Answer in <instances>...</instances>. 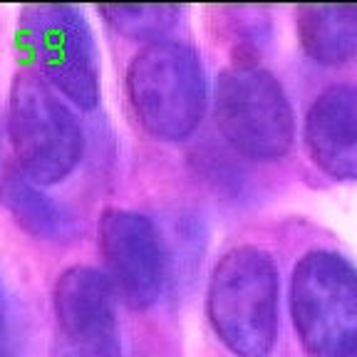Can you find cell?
Segmentation results:
<instances>
[{
  "instance_id": "obj_10",
  "label": "cell",
  "mask_w": 357,
  "mask_h": 357,
  "mask_svg": "<svg viewBox=\"0 0 357 357\" xmlns=\"http://www.w3.org/2000/svg\"><path fill=\"white\" fill-rule=\"evenodd\" d=\"M0 204L25 234L38 241L60 243L75 231L73 213L45 194L43 186L35 184L20 169H10L0 178Z\"/></svg>"
},
{
  "instance_id": "obj_9",
  "label": "cell",
  "mask_w": 357,
  "mask_h": 357,
  "mask_svg": "<svg viewBox=\"0 0 357 357\" xmlns=\"http://www.w3.org/2000/svg\"><path fill=\"white\" fill-rule=\"evenodd\" d=\"M312 162L335 178H357V87L337 84L312 102L305 119Z\"/></svg>"
},
{
  "instance_id": "obj_7",
  "label": "cell",
  "mask_w": 357,
  "mask_h": 357,
  "mask_svg": "<svg viewBox=\"0 0 357 357\" xmlns=\"http://www.w3.org/2000/svg\"><path fill=\"white\" fill-rule=\"evenodd\" d=\"M52 357H122L117 293L102 271L73 266L52 288Z\"/></svg>"
},
{
  "instance_id": "obj_5",
  "label": "cell",
  "mask_w": 357,
  "mask_h": 357,
  "mask_svg": "<svg viewBox=\"0 0 357 357\" xmlns=\"http://www.w3.org/2000/svg\"><path fill=\"white\" fill-rule=\"evenodd\" d=\"M17 38L40 79L57 95L92 109L100 102V60L84 15L73 6L40 3L20 13Z\"/></svg>"
},
{
  "instance_id": "obj_4",
  "label": "cell",
  "mask_w": 357,
  "mask_h": 357,
  "mask_svg": "<svg viewBox=\"0 0 357 357\" xmlns=\"http://www.w3.org/2000/svg\"><path fill=\"white\" fill-rule=\"evenodd\" d=\"M290 310L310 357H357V271L345 258L307 253L293 271Z\"/></svg>"
},
{
  "instance_id": "obj_11",
  "label": "cell",
  "mask_w": 357,
  "mask_h": 357,
  "mask_svg": "<svg viewBox=\"0 0 357 357\" xmlns=\"http://www.w3.org/2000/svg\"><path fill=\"white\" fill-rule=\"evenodd\" d=\"M298 35L315 62L342 65L357 55V6L301 8Z\"/></svg>"
},
{
  "instance_id": "obj_13",
  "label": "cell",
  "mask_w": 357,
  "mask_h": 357,
  "mask_svg": "<svg viewBox=\"0 0 357 357\" xmlns=\"http://www.w3.org/2000/svg\"><path fill=\"white\" fill-rule=\"evenodd\" d=\"M6 318H8V301H6L3 283H0V333H3V328H6Z\"/></svg>"
},
{
  "instance_id": "obj_2",
  "label": "cell",
  "mask_w": 357,
  "mask_h": 357,
  "mask_svg": "<svg viewBox=\"0 0 357 357\" xmlns=\"http://www.w3.org/2000/svg\"><path fill=\"white\" fill-rule=\"evenodd\" d=\"M127 95L146 132L156 139L181 142L204 119V65L184 43H151L129 62Z\"/></svg>"
},
{
  "instance_id": "obj_1",
  "label": "cell",
  "mask_w": 357,
  "mask_h": 357,
  "mask_svg": "<svg viewBox=\"0 0 357 357\" xmlns=\"http://www.w3.org/2000/svg\"><path fill=\"white\" fill-rule=\"evenodd\" d=\"M206 312L234 355H271L278 330V273L271 256L253 245L226 253L208 280Z\"/></svg>"
},
{
  "instance_id": "obj_12",
  "label": "cell",
  "mask_w": 357,
  "mask_h": 357,
  "mask_svg": "<svg viewBox=\"0 0 357 357\" xmlns=\"http://www.w3.org/2000/svg\"><path fill=\"white\" fill-rule=\"evenodd\" d=\"M102 17L107 25L117 30L119 35L132 40H156L162 38L176 25L178 6H102Z\"/></svg>"
},
{
  "instance_id": "obj_3",
  "label": "cell",
  "mask_w": 357,
  "mask_h": 357,
  "mask_svg": "<svg viewBox=\"0 0 357 357\" xmlns=\"http://www.w3.org/2000/svg\"><path fill=\"white\" fill-rule=\"evenodd\" d=\"M8 137L20 172L40 186L65 181L82 159L84 137L75 112L35 75L13 79Z\"/></svg>"
},
{
  "instance_id": "obj_8",
  "label": "cell",
  "mask_w": 357,
  "mask_h": 357,
  "mask_svg": "<svg viewBox=\"0 0 357 357\" xmlns=\"http://www.w3.org/2000/svg\"><path fill=\"white\" fill-rule=\"evenodd\" d=\"M100 251L112 288L132 307L159 301L167 280V253L156 226L142 213L107 208L100 216Z\"/></svg>"
},
{
  "instance_id": "obj_6",
  "label": "cell",
  "mask_w": 357,
  "mask_h": 357,
  "mask_svg": "<svg viewBox=\"0 0 357 357\" xmlns=\"http://www.w3.org/2000/svg\"><path fill=\"white\" fill-rule=\"evenodd\" d=\"M216 124L238 154L273 162L293 144V112L283 87L251 62L223 70L216 84Z\"/></svg>"
}]
</instances>
